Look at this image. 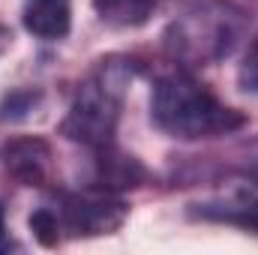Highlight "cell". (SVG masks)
Returning a JSON list of instances; mask_svg holds the SVG:
<instances>
[{
    "mask_svg": "<svg viewBox=\"0 0 258 255\" xmlns=\"http://www.w3.org/2000/svg\"><path fill=\"white\" fill-rule=\"evenodd\" d=\"M21 24L42 42H60L72 30V0H24Z\"/></svg>",
    "mask_w": 258,
    "mask_h": 255,
    "instance_id": "obj_8",
    "label": "cell"
},
{
    "mask_svg": "<svg viewBox=\"0 0 258 255\" xmlns=\"http://www.w3.org/2000/svg\"><path fill=\"white\" fill-rule=\"evenodd\" d=\"M9 249H18V243L9 237V228H6V207L0 201V252H9Z\"/></svg>",
    "mask_w": 258,
    "mask_h": 255,
    "instance_id": "obj_13",
    "label": "cell"
},
{
    "mask_svg": "<svg viewBox=\"0 0 258 255\" xmlns=\"http://www.w3.org/2000/svg\"><path fill=\"white\" fill-rule=\"evenodd\" d=\"M186 216L198 222H219V225H234L240 231L258 234V192H234L228 198H210V201H195L186 207Z\"/></svg>",
    "mask_w": 258,
    "mask_h": 255,
    "instance_id": "obj_7",
    "label": "cell"
},
{
    "mask_svg": "<svg viewBox=\"0 0 258 255\" xmlns=\"http://www.w3.org/2000/svg\"><path fill=\"white\" fill-rule=\"evenodd\" d=\"M150 123L168 138L201 141L243 129L246 114L225 105L189 69L177 66L159 75L150 90Z\"/></svg>",
    "mask_w": 258,
    "mask_h": 255,
    "instance_id": "obj_1",
    "label": "cell"
},
{
    "mask_svg": "<svg viewBox=\"0 0 258 255\" xmlns=\"http://www.w3.org/2000/svg\"><path fill=\"white\" fill-rule=\"evenodd\" d=\"M27 228L30 234L42 243V246H60L63 243V234H60V225H57V216L48 204H39L30 216H27Z\"/></svg>",
    "mask_w": 258,
    "mask_h": 255,
    "instance_id": "obj_11",
    "label": "cell"
},
{
    "mask_svg": "<svg viewBox=\"0 0 258 255\" xmlns=\"http://www.w3.org/2000/svg\"><path fill=\"white\" fill-rule=\"evenodd\" d=\"M249 30V12L234 0H195L162 30V51L180 69L222 63Z\"/></svg>",
    "mask_w": 258,
    "mask_h": 255,
    "instance_id": "obj_3",
    "label": "cell"
},
{
    "mask_svg": "<svg viewBox=\"0 0 258 255\" xmlns=\"http://www.w3.org/2000/svg\"><path fill=\"white\" fill-rule=\"evenodd\" d=\"M48 207L57 216L60 234L66 237H102L114 234L123 228L129 216V204L120 195L99 189H81V192H66L57 189Z\"/></svg>",
    "mask_w": 258,
    "mask_h": 255,
    "instance_id": "obj_4",
    "label": "cell"
},
{
    "mask_svg": "<svg viewBox=\"0 0 258 255\" xmlns=\"http://www.w3.org/2000/svg\"><path fill=\"white\" fill-rule=\"evenodd\" d=\"M0 162L3 171L18 180L21 186H36L48 189L54 183V150L42 135H15L0 147Z\"/></svg>",
    "mask_w": 258,
    "mask_h": 255,
    "instance_id": "obj_5",
    "label": "cell"
},
{
    "mask_svg": "<svg viewBox=\"0 0 258 255\" xmlns=\"http://www.w3.org/2000/svg\"><path fill=\"white\" fill-rule=\"evenodd\" d=\"M9 45H12V30L6 24H0V57L9 51Z\"/></svg>",
    "mask_w": 258,
    "mask_h": 255,
    "instance_id": "obj_15",
    "label": "cell"
},
{
    "mask_svg": "<svg viewBox=\"0 0 258 255\" xmlns=\"http://www.w3.org/2000/svg\"><path fill=\"white\" fill-rule=\"evenodd\" d=\"M243 174H246L252 183H258V141L252 144V150H249V156H246V162H243Z\"/></svg>",
    "mask_w": 258,
    "mask_h": 255,
    "instance_id": "obj_14",
    "label": "cell"
},
{
    "mask_svg": "<svg viewBox=\"0 0 258 255\" xmlns=\"http://www.w3.org/2000/svg\"><path fill=\"white\" fill-rule=\"evenodd\" d=\"M42 102V90L39 87H15L0 99V123H18L24 117H30Z\"/></svg>",
    "mask_w": 258,
    "mask_h": 255,
    "instance_id": "obj_10",
    "label": "cell"
},
{
    "mask_svg": "<svg viewBox=\"0 0 258 255\" xmlns=\"http://www.w3.org/2000/svg\"><path fill=\"white\" fill-rule=\"evenodd\" d=\"M237 84H240V90L258 96V33H255V39L249 42V48L243 54V63L237 69Z\"/></svg>",
    "mask_w": 258,
    "mask_h": 255,
    "instance_id": "obj_12",
    "label": "cell"
},
{
    "mask_svg": "<svg viewBox=\"0 0 258 255\" xmlns=\"http://www.w3.org/2000/svg\"><path fill=\"white\" fill-rule=\"evenodd\" d=\"M150 180V171L141 165V159H135L132 153L120 150L117 141L99 150H90V174H87V189L99 192H120L138 189Z\"/></svg>",
    "mask_w": 258,
    "mask_h": 255,
    "instance_id": "obj_6",
    "label": "cell"
},
{
    "mask_svg": "<svg viewBox=\"0 0 258 255\" xmlns=\"http://www.w3.org/2000/svg\"><path fill=\"white\" fill-rule=\"evenodd\" d=\"M141 63L129 54H108L78 81L69 111L57 132L66 141H75L87 150L114 144V135L123 117L126 93Z\"/></svg>",
    "mask_w": 258,
    "mask_h": 255,
    "instance_id": "obj_2",
    "label": "cell"
},
{
    "mask_svg": "<svg viewBox=\"0 0 258 255\" xmlns=\"http://www.w3.org/2000/svg\"><path fill=\"white\" fill-rule=\"evenodd\" d=\"M168 0H93L96 15L111 27H141Z\"/></svg>",
    "mask_w": 258,
    "mask_h": 255,
    "instance_id": "obj_9",
    "label": "cell"
}]
</instances>
